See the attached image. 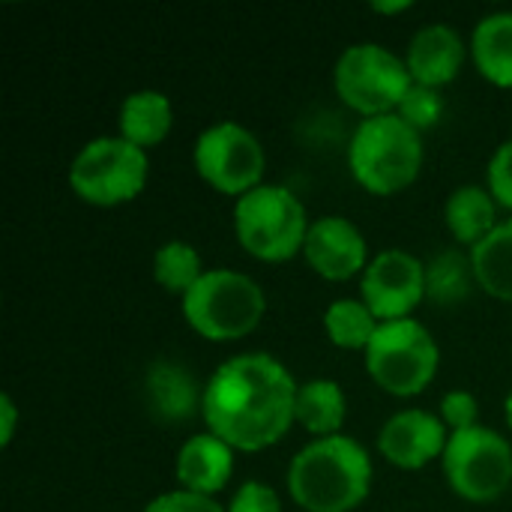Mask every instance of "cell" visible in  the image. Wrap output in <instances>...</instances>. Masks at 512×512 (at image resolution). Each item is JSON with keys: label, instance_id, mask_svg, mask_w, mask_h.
<instances>
[{"label": "cell", "instance_id": "cell-7", "mask_svg": "<svg viewBox=\"0 0 512 512\" xmlns=\"http://www.w3.org/2000/svg\"><path fill=\"white\" fill-rule=\"evenodd\" d=\"M411 84L414 78L408 72L405 57L393 54L378 42L348 45L333 66L336 96L363 120L396 114Z\"/></svg>", "mask_w": 512, "mask_h": 512}, {"label": "cell", "instance_id": "cell-14", "mask_svg": "<svg viewBox=\"0 0 512 512\" xmlns=\"http://www.w3.org/2000/svg\"><path fill=\"white\" fill-rule=\"evenodd\" d=\"M468 54L471 48L462 42V36L450 24H426L414 33L405 63H408L414 84L441 90L459 78Z\"/></svg>", "mask_w": 512, "mask_h": 512}, {"label": "cell", "instance_id": "cell-32", "mask_svg": "<svg viewBox=\"0 0 512 512\" xmlns=\"http://www.w3.org/2000/svg\"><path fill=\"white\" fill-rule=\"evenodd\" d=\"M504 417H507V426L512 429V390L507 393V399H504Z\"/></svg>", "mask_w": 512, "mask_h": 512}, {"label": "cell", "instance_id": "cell-29", "mask_svg": "<svg viewBox=\"0 0 512 512\" xmlns=\"http://www.w3.org/2000/svg\"><path fill=\"white\" fill-rule=\"evenodd\" d=\"M144 512H228L222 504H216V498H204L186 489H174V492H162L156 495Z\"/></svg>", "mask_w": 512, "mask_h": 512}, {"label": "cell", "instance_id": "cell-2", "mask_svg": "<svg viewBox=\"0 0 512 512\" xmlns=\"http://www.w3.org/2000/svg\"><path fill=\"white\" fill-rule=\"evenodd\" d=\"M375 468L348 435L309 441L288 465V495L303 512H354L372 492Z\"/></svg>", "mask_w": 512, "mask_h": 512}, {"label": "cell", "instance_id": "cell-1", "mask_svg": "<svg viewBox=\"0 0 512 512\" xmlns=\"http://www.w3.org/2000/svg\"><path fill=\"white\" fill-rule=\"evenodd\" d=\"M297 387L294 375L273 354H237L201 390L207 432L240 453L276 447L294 426Z\"/></svg>", "mask_w": 512, "mask_h": 512}, {"label": "cell", "instance_id": "cell-6", "mask_svg": "<svg viewBox=\"0 0 512 512\" xmlns=\"http://www.w3.org/2000/svg\"><path fill=\"white\" fill-rule=\"evenodd\" d=\"M363 357L369 378L396 399L420 396L441 366L438 342L417 318L381 324Z\"/></svg>", "mask_w": 512, "mask_h": 512}, {"label": "cell", "instance_id": "cell-11", "mask_svg": "<svg viewBox=\"0 0 512 512\" xmlns=\"http://www.w3.org/2000/svg\"><path fill=\"white\" fill-rule=\"evenodd\" d=\"M426 297V264L405 249L375 255L360 276V300L381 324L414 318V309Z\"/></svg>", "mask_w": 512, "mask_h": 512}, {"label": "cell", "instance_id": "cell-18", "mask_svg": "<svg viewBox=\"0 0 512 512\" xmlns=\"http://www.w3.org/2000/svg\"><path fill=\"white\" fill-rule=\"evenodd\" d=\"M345 417H348V399L333 378H312L297 387L294 423L303 426L312 435V441L342 435Z\"/></svg>", "mask_w": 512, "mask_h": 512}, {"label": "cell", "instance_id": "cell-22", "mask_svg": "<svg viewBox=\"0 0 512 512\" xmlns=\"http://www.w3.org/2000/svg\"><path fill=\"white\" fill-rule=\"evenodd\" d=\"M153 411L165 420H186L195 411V381L174 363H153L147 372Z\"/></svg>", "mask_w": 512, "mask_h": 512}, {"label": "cell", "instance_id": "cell-17", "mask_svg": "<svg viewBox=\"0 0 512 512\" xmlns=\"http://www.w3.org/2000/svg\"><path fill=\"white\" fill-rule=\"evenodd\" d=\"M444 222H447V231L462 246L474 249L501 225L498 201L492 198V192L486 186L465 183V186L450 192V198L444 204Z\"/></svg>", "mask_w": 512, "mask_h": 512}, {"label": "cell", "instance_id": "cell-13", "mask_svg": "<svg viewBox=\"0 0 512 512\" xmlns=\"http://www.w3.org/2000/svg\"><path fill=\"white\" fill-rule=\"evenodd\" d=\"M306 264L327 282H348L369 267V246L363 231L345 216H318L303 246Z\"/></svg>", "mask_w": 512, "mask_h": 512}, {"label": "cell", "instance_id": "cell-16", "mask_svg": "<svg viewBox=\"0 0 512 512\" xmlns=\"http://www.w3.org/2000/svg\"><path fill=\"white\" fill-rule=\"evenodd\" d=\"M174 126V108L171 99L162 90H135L123 99L117 114V135L129 144L150 150L159 147Z\"/></svg>", "mask_w": 512, "mask_h": 512}, {"label": "cell", "instance_id": "cell-3", "mask_svg": "<svg viewBox=\"0 0 512 512\" xmlns=\"http://www.w3.org/2000/svg\"><path fill=\"white\" fill-rule=\"evenodd\" d=\"M423 135L399 114L369 117L351 135L348 171L375 198H390L414 186L423 171Z\"/></svg>", "mask_w": 512, "mask_h": 512}, {"label": "cell", "instance_id": "cell-27", "mask_svg": "<svg viewBox=\"0 0 512 512\" xmlns=\"http://www.w3.org/2000/svg\"><path fill=\"white\" fill-rule=\"evenodd\" d=\"M441 420L450 432L480 426V402L468 390H450L441 399Z\"/></svg>", "mask_w": 512, "mask_h": 512}, {"label": "cell", "instance_id": "cell-23", "mask_svg": "<svg viewBox=\"0 0 512 512\" xmlns=\"http://www.w3.org/2000/svg\"><path fill=\"white\" fill-rule=\"evenodd\" d=\"M207 270L201 267V255L195 246L183 240H168L153 255V279L165 294H177L180 300L195 288V282Z\"/></svg>", "mask_w": 512, "mask_h": 512}, {"label": "cell", "instance_id": "cell-26", "mask_svg": "<svg viewBox=\"0 0 512 512\" xmlns=\"http://www.w3.org/2000/svg\"><path fill=\"white\" fill-rule=\"evenodd\" d=\"M486 189L498 201V207L512 210V138H507L489 159L486 168Z\"/></svg>", "mask_w": 512, "mask_h": 512}, {"label": "cell", "instance_id": "cell-25", "mask_svg": "<svg viewBox=\"0 0 512 512\" xmlns=\"http://www.w3.org/2000/svg\"><path fill=\"white\" fill-rule=\"evenodd\" d=\"M396 114L417 129L420 135L432 126H438L441 114H444V96L435 87H423V84H411V90L405 93L402 105L396 108Z\"/></svg>", "mask_w": 512, "mask_h": 512}, {"label": "cell", "instance_id": "cell-20", "mask_svg": "<svg viewBox=\"0 0 512 512\" xmlns=\"http://www.w3.org/2000/svg\"><path fill=\"white\" fill-rule=\"evenodd\" d=\"M468 255H471L477 285L489 297L501 303H512V219H504Z\"/></svg>", "mask_w": 512, "mask_h": 512}, {"label": "cell", "instance_id": "cell-30", "mask_svg": "<svg viewBox=\"0 0 512 512\" xmlns=\"http://www.w3.org/2000/svg\"><path fill=\"white\" fill-rule=\"evenodd\" d=\"M18 429V408L9 393L0 396V447H9Z\"/></svg>", "mask_w": 512, "mask_h": 512}, {"label": "cell", "instance_id": "cell-5", "mask_svg": "<svg viewBox=\"0 0 512 512\" xmlns=\"http://www.w3.org/2000/svg\"><path fill=\"white\" fill-rule=\"evenodd\" d=\"M312 222L303 201L279 183H261L234 204L240 249L264 264H282L303 252Z\"/></svg>", "mask_w": 512, "mask_h": 512}, {"label": "cell", "instance_id": "cell-19", "mask_svg": "<svg viewBox=\"0 0 512 512\" xmlns=\"http://www.w3.org/2000/svg\"><path fill=\"white\" fill-rule=\"evenodd\" d=\"M468 48L477 72L489 84L512 90V12H492L480 18Z\"/></svg>", "mask_w": 512, "mask_h": 512}, {"label": "cell", "instance_id": "cell-24", "mask_svg": "<svg viewBox=\"0 0 512 512\" xmlns=\"http://www.w3.org/2000/svg\"><path fill=\"white\" fill-rule=\"evenodd\" d=\"M474 267L471 255L459 252H441L429 267H426V294L438 306H456L468 300L471 285H474Z\"/></svg>", "mask_w": 512, "mask_h": 512}, {"label": "cell", "instance_id": "cell-10", "mask_svg": "<svg viewBox=\"0 0 512 512\" xmlns=\"http://www.w3.org/2000/svg\"><path fill=\"white\" fill-rule=\"evenodd\" d=\"M192 162L210 189L228 198H243L264 183L267 153L255 132L234 120H222L198 135Z\"/></svg>", "mask_w": 512, "mask_h": 512}, {"label": "cell", "instance_id": "cell-8", "mask_svg": "<svg viewBox=\"0 0 512 512\" xmlns=\"http://www.w3.org/2000/svg\"><path fill=\"white\" fill-rule=\"evenodd\" d=\"M147 174V150L129 144L120 135H102L87 141L72 159L69 186L84 204L120 207L144 192Z\"/></svg>", "mask_w": 512, "mask_h": 512}, {"label": "cell", "instance_id": "cell-31", "mask_svg": "<svg viewBox=\"0 0 512 512\" xmlns=\"http://www.w3.org/2000/svg\"><path fill=\"white\" fill-rule=\"evenodd\" d=\"M372 9L378 15H396V12H408L411 9V0H402V3H375Z\"/></svg>", "mask_w": 512, "mask_h": 512}, {"label": "cell", "instance_id": "cell-9", "mask_svg": "<svg viewBox=\"0 0 512 512\" xmlns=\"http://www.w3.org/2000/svg\"><path fill=\"white\" fill-rule=\"evenodd\" d=\"M441 468L447 486L462 501L492 504L512 486L510 441L483 423L462 432H450Z\"/></svg>", "mask_w": 512, "mask_h": 512}, {"label": "cell", "instance_id": "cell-15", "mask_svg": "<svg viewBox=\"0 0 512 512\" xmlns=\"http://www.w3.org/2000/svg\"><path fill=\"white\" fill-rule=\"evenodd\" d=\"M234 453L237 450H231L222 438L210 432H198L186 438L174 465L180 489L204 498H216V492H222L234 474Z\"/></svg>", "mask_w": 512, "mask_h": 512}, {"label": "cell", "instance_id": "cell-4", "mask_svg": "<svg viewBox=\"0 0 512 512\" xmlns=\"http://www.w3.org/2000/svg\"><path fill=\"white\" fill-rule=\"evenodd\" d=\"M183 321L207 342H237L267 315L264 288L240 270H207L180 300Z\"/></svg>", "mask_w": 512, "mask_h": 512}, {"label": "cell", "instance_id": "cell-21", "mask_svg": "<svg viewBox=\"0 0 512 512\" xmlns=\"http://www.w3.org/2000/svg\"><path fill=\"white\" fill-rule=\"evenodd\" d=\"M378 327H381V321L372 315V309L363 300L342 297V300H333L324 312V333L342 351H363L366 354Z\"/></svg>", "mask_w": 512, "mask_h": 512}, {"label": "cell", "instance_id": "cell-12", "mask_svg": "<svg viewBox=\"0 0 512 512\" xmlns=\"http://www.w3.org/2000/svg\"><path fill=\"white\" fill-rule=\"evenodd\" d=\"M450 429L441 417L423 408L393 414L378 432L381 456L399 471H423L435 459H444Z\"/></svg>", "mask_w": 512, "mask_h": 512}, {"label": "cell", "instance_id": "cell-28", "mask_svg": "<svg viewBox=\"0 0 512 512\" xmlns=\"http://www.w3.org/2000/svg\"><path fill=\"white\" fill-rule=\"evenodd\" d=\"M228 512H282V498L276 495L273 486H267L261 480H246L234 492Z\"/></svg>", "mask_w": 512, "mask_h": 512}]
</instances>
